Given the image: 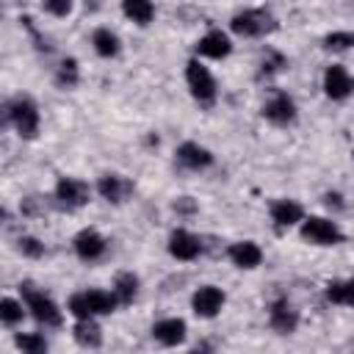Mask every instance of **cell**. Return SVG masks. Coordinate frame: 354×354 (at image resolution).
<instances>
[{"label": "cell", "instance_id": "cell-1", "mask_svg": "<svg viewBox=\"0 0 354 354\" xmlns=\"http://www.w3.org/2000/svg\"><path fill=\"white\" fill-rule=\"evenodd\" d=\"M119 307L113 290H102V288H86L77 290L66 299V313L80 321V318H100V315H111Z\"/></svg>", "mask_w": 354, "mask_h": 354}, {"label": "cell", "instance_id": "cell-2", "mask_svg": "<svg viewBox=\"0 0 354 354\" xmlns=\"http://www.w3.org/2000/svg\"><path fill=\"white\" fill-rule=\"evenodd\" d=\"M19 299L25 301L28 313L33 315L36 324L47 326V329H58L64 324V310L53 301L50 293H44L41 288H36L33 282H19Z\"/></svg>", "mask_w": 354, "mask_h": 354}, {"label": "cell", "instance_id": "cell-3", "mask_svg": "<svg viewBox=\"0 0 354 354\" xmlns=\"http://www.w3.org/2000/svg\"><path fill=\"white\" fill-rule=\"evenodd\" d=\"M6 119H8V124L17 130L19 138H25V141L36 138L41 116H39V105H36L33 97H28V94L11 97V100L6 102Z\"/></svg>", "mask_w": 354, "mask_h": 354}, {"label": "cell", "instance_id": "cell-4", "mask_svg": "<svg viewBox=\"0 0 354 354\" xmlns=\"http://www.w3.org/2000/svg\"><path fill=\"white\" fill-rule=\"evenodd\" d=\"M230 30L235 36H243V39H263V36L277 30V17L263 6L243 8L230 19Z\"/></svg>", "mask_w": 354, "mask_h": 354}, {"label": "cell", "instance_id": "cell-5", "mask_svg": "<svg viewBox=\"0 0 354 354\" xmlns=\"http://www.w3.org/2000/svg\"><path fill=\"white\" fill-rule=\"evenodd\" d=\"M185 83H188L191 97H194L202 108H210V105L216 102V97H218V83H216L213 72H210L196 55L188 58V64H185Z\"/></svg>", "mask_w": 354, "mask_h": 354}, {"label": "cell", "instance_id": "cell-6", "mask_svg": "<svg viewBox=\"0 0 354 354\" xmlns=\"http://www.w3.org/2000/svg\"><path fill=\"white\" fill-rule=\"evenodd\" d=\"M299 235L313 246H337L346 238L340 224L329 216H304V221L299 224Z\"/></svg>", "mask_w": 354, "mask_h": 354}, {"label": "cell", "instance_id": "cell-7", "mask_svg": "<svg viewBox=\"0 0 354 354\" xmlns=\"http://www.w3.org/2000/svg\"><path fill=\"white\" fill-rule=\"evenodd\" d=\"M88 199H91V188H88L86 180H80V177H66V174L55 180V188H53V205H55V207L72 213V210L86 207Z\"/></svg>", "mask_w": 354, "mask_h": 354}, {"label": "cell", "instance_id": "cell-8", "mask_svg": "<svg viewBox=\"0 0 354 354\" xmlns=\"http://www.w3.org/2000/svg\"><path fill=\"white\" fill-rule=\"evenodd\" d=\"M166 249H169V254H171L174 260L191 263V260H196V257L202 254L205 243H202V238H199L196 232H191V230H185V227H177V230L169 232Z\"/></svg>", "mask_w": 354, "mask_h": 354}, {"label": "cell", "instance_id": "cell-9", "mask_svg": "<svg viewBox=\"0 0 354 354\" xmlns=\"http://www.w3.org/2000/svg\"><path fill=\"white\" fill-rule=\"evenodd\" d=\"M227 304V293L218 285H199L191 293V310L196 318H216Z\"/></svg>", "mask_w": 354, "mask_h": 354}, {"label": "cell", "instance_id": "cell-10", "mask_svg": "<svg viewBox=\"0 0 354 354\" xmlns=\"http://www.w3.org/2000/svg\"><path fill=\"white\" fill-rule=\"evenodd\" d=\"M194 53H196V58L221 61V58H227V55L232 53V39H230V33L221 30V28H207V30L199 36Z\"/></svg>", "mask_w": 354, "mask_h": 354}, {"label": "cell", "instance_id": "cell-11", "mask_svg": "<svg viewBox=\"0 0 354 354\" xmlns=\"http://www.w3.org/2000/svg\"><path fill=\"white\" fill-rule=\"evenodd\" d=\"M321 88H324V94H326L329 100L340 102V100L351 97V91H354V77H351V72H348L343 64H329V66L324 69Z\"/></svg>", "mask_w": 354, "mask_h": 354}, {"label": "cell", "instance_id": "cell-12", "mask_svg": "<svg viewBox=\"0 0 354 354\" xmlns=\"http://www.w3.org/2000/svg\"><path fill=\"white\" fill-rule=\"evenodd\" d=\"M72 249H75V254H77L83 263H97V260H102L105 252H108V238L100 235L94 227H83V230L72 238Z\"/></svg>", "mask_w": 354, "mask_h": 354}, {"label": "cell", "instance_id": "cell-13", "mask_svg": "<svg viewBox=\"0 0 354 354\" xmlns=\"http://www.w3.org/2000/svg\"><path fill=\"white\" fill-rule=\"evenodd\" d=\"M263 119L271 122L274 127H290V124L299 119V108H296V102H293L290 94L277 91V94L263 105Z\"/></svg>", "mask_w": 354, "mask_h": 354}, {"label": "cell", "instance_id": "cell-14", "mask_svg": "<svg viewBox=\"0 0 354 354\" xmlns=\"http://www.w3.org/2000/svg\"><path fill=\"white\" fill-rule=\"evenodd\" d=\"M174 163L185 171H205L213 166V152L207 147H202L199 141H183L174 149Z\"/></svg>", "mask_w": 354, "mask_h": 354}, {"label": "cell", "instance_id": "cell-15", "mask_svg": "<svg viewBox=\"0 0 354 354\" xmlns=\"http://www.w3.org/2000/svg\"><path fill=\"white\" fill-rule=\"evenodd\" d=\"M268 216L274 221V230L285 232V230L299 227L304 221V207L296 199H274L271 207H268Z\"/></svg>", "mask_w": 354, "mask_h": 354}, {"label": "cell", "instance_id": "cell-16", "mask_svg": "<svg viewBox=\"0 0 354 354\" xmlns=\"http://www.w3.org/2000/svg\"><path fill=\"white\" fill-rule=\"evenodd\" d=\"M299 310L288 299H274L268 307V326L279 335H293L299 329Z\"/></svg>", "mask_w": 354, "mask_h": 354}, {"label": "cell", "instance_id": "cell-17", "mask_svg": "<svg viewBox=\"0 0 354 354\" xmlns=\"http://www.w3.org/2000/svg\"><path fill=\"white\" fill-rule=\"evenodd\" d=\"M185 335H188V324L177 315H169V318H160V321L152 324V340L163 348L180 346L185 340Z\"/></svg>", "mask_w": 354, "mask_h": 354}, {"label": "cell", "instance_id": "cell-18", "mask_svg": "<svg viewBox=\"0 0 354 354\" xmlns=\"http://www.w3.org/2000/svg\"><path fill=\"white\" fill-rule=\"evenodd\" d=\"M97 194L105 199V202H111V205H122L130 194H133V183L124 177V174H102L100 180H97Z\"/></svg>", "mask_w": 354, "mask_h": 354}, {"label": "cell", "instance_id": "cell-19", "mask_svg": "<svg viewBox=\"0 0 354 354\" xmlns=\"http://www.w3.org/2000/svg\"><path fill=\"white\" fill-rule=\"evenodd\" d=\"M227 257H230L232 266L249 271V268H257L263 263V249L254 241H235V243L227 246Z\"/></svg>", "mask_w": 354, "mask_h": 354}, {"label": "cell", "instance_id": "cell-20", "mask_svg": "<svg viewBox=\"0 0 354 354\" xmlns=\"http://www.w3.org/2000/svg\"><path fill=\"white\" fill-rule=\"evenodd\" d=\"M72 337L83 348H100L102 346V329H100L97 318H80V321H75L72 324Z\"/></svg>", "mask_w": 354, "mask_h": 354}, {"label": "cell", "instance_id": "cell-21", "mask_svg": "<svg viewBox=\"0 0 354 354\" xmlns=\"http://www.w3.org/2000/svg\"><path fill=\"white\" fill-rule=\"evenodd\" d=\"M138 288H141V279L133 271H119L113 277V285H111V290H113L119 304H133L136 296H138Z\"/></svg>", "mask_w": 354, "mask_h": 354}, {"label": "cell", "instance_id": "cell-22", "mask_svg": "<svg viewBox=\"0 0 354 354\" xmlns=\"http://www.w3.org/2000/svg\"><path fill=\"white\" fill-rule=\"evenodd\" d=\"M91 47H94V53L102 55V58H116L119 50H122V41H119V36H116L111 28L100 25V28H94V33H91Z\"/></svg>", "mask_w": 354, "mask_h": 354}, {"label": "cell", "instance_id": "cell-23", "mask_svg": "<svg viewBox=\"0 0 354 354\" xmlns=\"http://www.w3.org/2000/svg\"><path fill=\"white\" fill-rule=\"evenodd\" d=\"M53 83L58 88H64V91L66 88H75L80 83V66H77V61L75 58H61V64L53 72Z\"/></svg>", "mask_w": 354, "mask_h": 354}, {"label": "cell", "instance_id": "cell-24", "mask_svg": "<svg viewBox=\"0 0 354 354\" xmlns=\"http://www.w3.org/2000/svg\"><path fill=\"white\" fill-rule=\"evenodd\" d=\"M122 14L130 19V22H136V25H149L152 22V17H155V6L149 3V0H124L122 3Z\"/></svg>", "mask_w": 354, "mask_h": 354}, {"label": "cell", "instance_id": "cell-25", "mask_svg": "<svg viewBox=\"0 0 354 354\" xmlns=\"http://www.w3.org/2000/svg\"><path fill=\"white\" fill-rule=\"evenodd\" d=\"M326 299L332 304H343V307H354V277L348 279H335L326 285Z\"/></svg>", "mask_w": 354, "mask_h": 354}, {"label": "cell", "instance_id": "cell-26", "mask_svg": "<svg viewBox=\"0 0 354 354\" xmlns=\"http://www.w3.org/2000/svg\"><path fill=\"white\" fill-rule=\"evenodd\" d=\"M25 310H28V307H25L22 299H14V296H3V299H0V321H3L6 326L22 324Z\"/></svg>", "mask_w": 354, "mask_h": 354}, {"label": "cell", "instance_id": "cell-27", "mask_svg": "<svg viewBox=\"0 0 354 354\" xmlns=\"http://www.w3.org/2000/svg\"><path fill=\"white\" fill-rule=\"evenodd\" d=\"M14 343L19 354H47V337L41 332H17Z\"/></svg>", "mask_w": 354, "mask_h": 354}, {"label": "cell", "instance_id": "cell-28", "mask_svg": "<svg viewBox=\"0 0 354 354\" xmlns=\"http://www.w3.org/2000/svg\"><path fill=\"white\" fill-rule=\"evenodd\" d=\"M285 64H288L285 55H282L279 50H271V47H268L266 55H263V61H260V72H257V75H260V77H271V75H277Z\"/></svg>", "mask_w": 354, "mask_h": 354}, {"label": "cell", "instance_id": "cell-29", "mask_svg": "<svg viewBox=\"0 0 354 354\" xmlns=\"http://www.w3.org/2000/svg\"><path fill=\"white\" fill-rule=\"evenodd\" d=\"M17 249L25 254V257H30V260H39V257H44V243L39 241V238H33V235H19V241H17Z\"/></svg>", "mask_w": 354, "mask_h": 354}, {"label": "cell", "instance_id": "cell-30", "mask_svg": "<svg viewBox=\"0 0 354 354\" xmlns=\"http://www.w3.org/2000/svg\"><path fill=\"white\" fill-rule=\"evenodd\" d=\"M324 41L329 50H346V47H351V30H335Z\"/></svg>", "mask_w": 354, "mask_h": 354}, {"label": "cell", "instance_id": "cell-31", "mask_svg": "<svg viewBox=\"0 0 354 354\" xmlns=\"http://www.w3.org/2000/svg\"><path fill=\"white\" fill-rule=\"evenodd\" d=\"M47 14H53V17H66V14H72V3L69 0H44V6H41Z\"/></svg>", "mask_w": 354, "mask_h": 354}, {"label": "cell", "instance_id": "cell-32", "mask_svg": "<svg viewBox=\"0 0 354 354\" xmlns=\"http://www.w3.org/2000/svg\"><path fill=\"white\" fill-rule=\"evenodd\" d=\"M171 207H174L180 216H194V213H196V202H194L191 196H177Z\"/></svg>", "mask_w": 354, "mask_h": 354}, {"label": "cell", "instance_id": "cell-33", "mask_svg": "<svg viewBox=\"0 0 354 354\" xmlns=\"http://www.w3.org/2000/svg\"><path fill=\"white\" fill-rule=\"evenodd\" d=\"M324 205H326V207L340 210V207H343V196H340L337 191H329V194H324Z\"/></svg>", "mask_w": 354, "mask_h": 354}, {"label": "cell", "instance_id": "cell-34", "mask_svg": "<svg viewBox=\"0 0 354 354\" xmlns=\"http://www.w3.org/2000/svg\"><path fill=\"white\" fill-rule=\"evenodd\" d=\"M188 354H213V346H210L207 340H202V343H196V346H194Z\"/></svg>", "mask_w": 354, "mask_h": 354}, {"label": "cell", "instance_id": "cell-35", "mask_svg": "<svg viewBox=\"0 0 354 354\" xmlns=\"http://www.w3.org/2000/svg\"><path fill=\"white\" fill-rule=\"evenodd\" d=\"M351 47H354V30H351Z\"/></svg>", "mask_w": 354, "mask_h": 354}]
</instances>
